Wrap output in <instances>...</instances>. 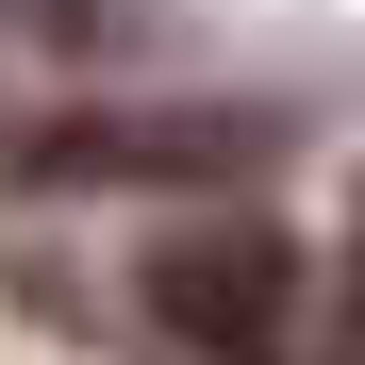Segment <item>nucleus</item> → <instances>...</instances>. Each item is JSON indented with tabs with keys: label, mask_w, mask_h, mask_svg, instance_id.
Wrapping results in <instances>:
<instances>
[{
	"label": "nucleus",
	"mask_w": 365,
	"mask_h": 365,
	"mask_svg": "<svg viewBox=\"0 0 365 365\" xmlns=\"http://www.w3.org/2000/svg\"><path fill=\"white\" fill-rule=\"evenodd\" d=\"M216 166H266V116L166 100V116H50V133H17V182H216Z\"/></svg>",
	"instance_id": "obj_2"
},
{
	"label": "nucleus",
	"mask_w": 365,
	"mask_h": 365,
	"mask_svg": "<svg viewBox=\"0 0 365 365\" xmlns=\"http://www.w3.org/2000/svg\"><path fill=\"white\" fill-rule=\"evenodd\" d=\"M133 299H150V332L200 349V365H282V349H299V250H282L266 216L166 232V250L133 266Z\"/></svg>",
	"instance_id": "obj_1"
},
{
	"label": "nucleus",
	"mask_w": 365,
	"mask_h": 365,
	"mask_svg": "<svg viewBox=\"0 0 365 365\" xmlns=\"http://www.w3.org/2000/svg\"><path fill=\"white\" fill-rule=\"evenodd\" d=\"M17 50H50V0H0V67H17Z\"/></svg>",
	"instance_id": "obj_4"
},
{
	"label": "nucleus",
	"mask_w": 365,
	"mask_h": 365,
	"mask_svg": "<svg viewBox=\"0 0 365 365\" xmlns=\"http://www.w3.org/2000/svg\"><path fill=\"white\" fill-rule=\"evenodd\" d=\"M332 365H365V232H349V282H332Z\"/></svg>",
	"instance_id": "obj_3"
}]
</instances>
